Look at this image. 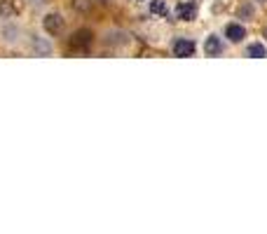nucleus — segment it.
Wrapping results in <instances>:
<instances>
[{"instance_id":"16","label":"nucleus","mask_w":267,"mask_h":234,"mask_svg":"<svg viewBox=\"0 0 267 234\" xmlns=\"http://www.w3.org/2000/svg\"><path fill=\"white\" fill-rule=\"evenodd\" d=\"M134 3H141V0H134Z\"/></svg>"},{"instance_id":"2","label":"nucleus","mask_w":267,"mask_h":234,"mask_svg":"<svg viewBox=\"0 0 267 234\" xmlns=\"http://www.w3.org/2000/svg\"><path fill=\"white\" fill-rule=\"evenodd\" d=\"M42 28L50 33V35H61L64 28H66V19L59 12H52V14H47V17L42 19Z\"/></svg>"},{"instance_id":"7","label":"nucleus","mask_w":267,"mask_h":234,"mask_svg":"<svg viewBox=\"0 0 267 234\" xmlns=\"http://www.w3.org/2000/svg\"><path fill=\"white\" fill-rule=\"evenodd\" d=\"M92 44V33L89 31H77L73 38H70V47L73 50H84Z\"/></svg>"},{"instance_id":"11","label":"nucleus","mask_w":267,"mask_h":234,"mask_svg":"<svg viewBox=\"0 0 267 234\" xmlns=\"http://www.w3.org/2000/svg\"><path fill=\"white\" fill-rule=\"evenodd\" d=\"M166 12H169V10H166V3H164V0H153V3H150V14L166 17Z\"/></svg>"},{"instance_id":"15","label":"nucleus","mask_w":267,"mask_h":234,"mask_svg":"<svg viewBox=\"0 0 267 234\" xmlns=\"http://www.w3.org/2000/svg\"><path fill=\"white\" fill-rule=\"evenodd\" d=\"M265 38H267V28H265Z\"/></svg>"},{"instance_id":"3","label":"nucleus","mask_w":267,"mask_h":234,"mask_svg":"<svg viewBox=\"0 0 267 234\" xmlns=\"http://www.w3.org/2000/svg\"><path fill=\"white\" fill-rule=\"evenodd\" d=\"M197 3L195 0H183V3H178L176 5V17L181 21H192L197 17Z\"/></svg>"},{"instance_id":"9","label":"nucleus","mask_w":267,"mask_h":234,"mask_svg":"<svg viewBox=\"0 0 267 234\" xmlns=\"http://www.w3.org/2000/svg\"><path fill=\"white\" fill-rule=\"evenodd\" d=\"M246 57H248V59H265V57H267L265 44H260V42L248 44V47H246Z\"/></svg>"},{"instance_id":"8","label":"nucleus","mask_w":267,"mask_h":234,"mask_svg":"<svg viewBox=\"0 0 267 234\" xmlns=\"http://www.w3.org/2000/svg\"><path fill=\"white\" fill-rule=\"evenodd\" d=\"M103 42L110 44V47H117V44H127L129 42V35L124 31H110V33H106Z\"/></svg>"},{"instance_id":"12","label":"nucleus","mask_w":267,"mask_h":234,"mask_svg":"<svg viewBox=\"0 0 267 234\" xmlns=\"http://www.w3.org/2000/svg\"><path fill=\"white\" fill-rule=\"evenodd\" d=\"M75 10H77V12H87V10H89V0H75Z\"/></svg>"},{"instance_id":"10","label":"nucleus","mask_w":267,"mask_h":234,"mask_svg":"<svg viewBox=\"0 0 267 234\" xmlns=\"http://www.w3.org/2000/svg\"><path fill=\"white\" fill-rule=\"evenodd\" d=\"M253 14H255L253 3H246V5H242V7H239V12H237V17H239V19H244V21H248V19H253Z\"/></svg>"},{"instance_id":"1","label":"nucleus","mask_w":267,"mask_h":234,"mask_svg":"<svg viewBox=\"0 0 267 234\" xmlns=\"http://www.w3.org/2000/svg\"><path fill=\"white\" fill-rule=\"evenodd\" d=\"M171 52H173V57H178V59H190L192 54L197 52V44L190 38H178L176 42L171 44Z\"/></svg>"},{"instance_id":"6","label":"nucleus","mask_w":267,"mask_h":234,"mask_svg":"<svg viewBox=\"0 0 267 234\" xmlns=\"http://www.w3.org/2000/svg\"><path fill=\"white\" fill-rule=\"evenodd\" d=\"M31 47H33V52H35L38 57H50L52 52H54V47H52L50 40L40 38V35H31Z\"/></svg>"},{"instance_id":"4","label":"nucleus","mask_w":267,"mask_h":234,"mask_svg":"<svg viewBox=\"0 0 267 234\" xmlns=\"http://www.w3.org/2000/svg\"><path fill=\"white\" fill-rule=\"evenodd\" d=\"M225 38L230 40L232 44H239V42H244V38H246V28H244L242 24H228L225 26Z\"/></svg>"},{"instance_id":"14","label":"nucleus","mask_w":267,"mask_h":234,"mask_svg":"<svg viewBox=\"0 0 267 234\" xmlns=\"http://www.w3.org/2000/svg\"><path fill=\"white\" fill-rule=\"evenodd\" d=\"M255 3H267V0H255Z\"/></svg>"},{"instance_id":"13","label":"nucleus","mask_w":267,"mask_h":234,"mask_svg":"<svg viewBox=\"0 0 267 234\" xmlns=\"http://www.w3.org/2000/svg\"><path fill=\"white\" fill-rule=\"evenodd\" d=\"M28 3H31L33 7H40V5H42V3H45V0H28Z\"/></svg>"},{"instance_id":"5","label":"nucleus","mask_w":267,"mask_h":234,"mask_svg":"<svg viewBox=\"0 0 267 234\" xmlns=\"http://www.w3.org/2000/svg\"><path fill=\"white\" fill-rule=\"evenodd\" d=\"M223 50H225V44H223V40L218 38L216 33H213V35H209V38H206V42H204V54H206V57H220Z\"/></svg>"}]
</instances>
